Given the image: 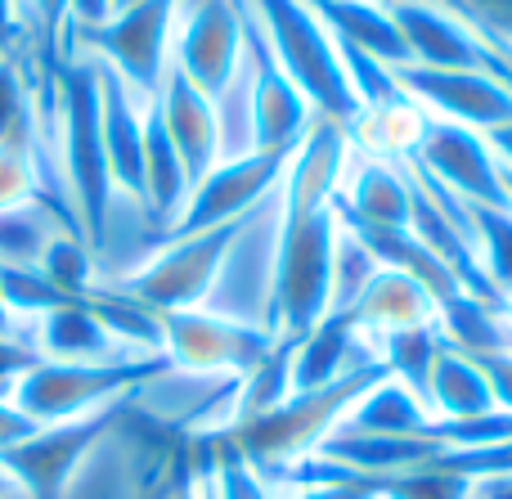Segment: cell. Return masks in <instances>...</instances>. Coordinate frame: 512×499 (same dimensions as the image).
<instances>
[{
    "instance_id": "6da1fadb",
    "label": "cell",
    "mask_w": 512,
    "mask_h": 499,
    "mask_svg": "<svg viewBox=\"0 0 512 499\" xmlns=\"http://www.w3.org/2000/svg\"><path fill=\"white\" fill-rule=\"evenodd\" d=\"M50 153L59 180L68 189V203L77 212V225L95 257L108 248V230H113V176H108L104 158V135H99V77L95 63L68 54L54 68V135Z\"/></svg>"
},
{
    "instance_id": "7a4b0ae2",
    "label": "cell",
    "mask_w": 512,
    "mask_h": 499,
    "mask_svg": "<svg viewBox=\"0 0 512 499\" xmlns=\"http://www.w3.org/2000/svg\"><path fill=\"white\" fill-rule=\"evenodd\" d=\"M248 9L261 23L270 54L292 77V86L310 99V108L319 117H328V122L351 126V117L360 113V99H355L351 81H346L337 36L315 14V5L310 0H248Z\"/></svg>"
},
{
    "instance_id": "3957f363",
    "label": "cell",
    "mask_w": 512,
    "mask_h": 499,
    "mask_svg": "<svg viewBox=\"0 0 512 499\" xmlns=\"http://www.w3.org/2000/svg\"><path fill=\"white\" fill-rule=\"evenodd\" d=\"M342 212H283L279 207V261H274V302L270 333L297 342L328 315L333 302V248Z\"/></svg>"
},
{
    "instance_id": "277c9868",
    "label": "cell",
    "mask_w": 512,
    "mask_h": 499,
    "mask_svg": "<svg viewBox=\"0 0 512 499\" xmlns=\"http://www.w3.org/2000/svg\"><path fill=\"white\" fill-rule=\"evenodd\" d=\"M239 225L243 221L198 230V234H167V239H158V248L149 257H140L117 279H108V288H117L122 297L140 302L153 315L194 311V306H203L212 297L216 275H221L225 257H230V243L239 234Z\"/></svg>"
},
{
    "instance_id": "5b68a950",
    "label": "cell",
    "mask_w": 512,
    "mask_h": 499,
    "mask_svg": "<svg viewBox=\"0 0 512 499\" xmlns=\"http://www.w3.org/2000/svg\"><path fill=\"white\" fill-rule=\"evenodd\" d=\"M171 369L167 356L144 360H113V365H63V360H36L14 387V405L32 423H63L86 419L108 405L131 401L140 387Z\"/></svg>"
},
{
    "instance_id": "8992f818",
    "label": "cell",
    "mask_w": 512,
    "mask_h": 499,
    "mask_svg": "<svg viewBox=\"0 0 512 499\" xmlns=\"http://www.w3.org/2000/svg\"><path fill=\"white\" fill-rule=\"evenodd\" d=\"M180 0H140V5L113 9L95 27H72L68 54L99 59L113 68L135 95L153 99L162 86V72L171 63V36H176Z\"/></svg>"
},
{
    "instance_id": "52a82bcc",
    "label": "cell",
    "mask_w": 512,
    "mask_h": 499,
    "mask_svg": "<svg viewBox=\"0 0 512 499\" xmlns=\"http://www.w3.org/2000/svg\"><path fill=\"white\" fill-rule=\"evenodd\" d=\"M131 405H135V396L122 405H108L99 414H86V419L41 423L23 446L0 459V473L9 477V486L23 499H63L68 486L77 482V473L86 468V459L104 446V437L117 428V419Z\"/></svg>"
},
{
    "instance_id": "ba28073f",
    "label": "cell",
    "mask_w": 512,
    "mask_h": 499,
    "mask_svg": "<svg viewBox=\"0 0 512 499\" xmlns=\"http://www.w3.org/2000/svg\"><path fill=\"white\" fill-rule=\"evenodd\" d=\"M158 320H162V356L180 374L243 378L274 347L270 329L234 320V315H221V311H207V306L171 311V315H158Z\"/></svg>"
},
{
    "instance_id": "9c48e42d",
    "label": "cell",
    "mask_w": 512,
    "mask_h": 499,
    "mask_svg": "<svg viewBox=\"0 0 512 499\" xmlns=\"http://www.w3.org/2000/svg\"><path fill=\"white\" fill-rule=\"evenodd\" d=\"M274 261H279V189L243 216L239 234L230 243L216 288L207 297V311L234 315L270 329V302H274Z\"/></svg>"
},
{
    "instance_id": "30bf717a",
    "label": "cell",
    "mask_w": 512,
    "mask_h": 499,
    "mask_svg": "<svg viewBox=\"0 0 512 499\" xmlns=\"http://www.w3.org/2000/svg\"><path fill=\"white\" fill-rule=\"evenodd\" d=\"M418 68H477L512 81V59L490 45V36L450 0H387Z\"/></svg>"
},
{
    "instance_id": "8fae6325",
    "label": "cell",
    "mask_w": 512,
    "mask_h": 499,
    "mask_svg": "<svg viewBox=\"0 0 512 499\" xmlns=\"http://www.w3.org/2000/svg\"><path fill=\"white\" fill-rule=\"evenodd\" d=\"M396 86L405 90L409 104H418L427 117L468 126V131L490 135L495 126L512 122V81L499 72L477 68H391Z\"/></svg>"
},
{
    "instance_id": "7c38bea8",
    "label": "cell",
    "mask_w": 512,
    "mask_h": 499,
    "mask_svg": "<svg viewBox=\"0 0 512 499\" xmlns=\"http://www.w3.org/2000/svg\"><path fill=\"white\" fill-rule=\"evenodd\" d=\"M414 171H423L427 180H436L441 189H450L454 198L472 207H508L504 194V167L490 153L486 135L468 131V126L441 122V117H427L423 135H418L414 149Z\"/></svg>"
},
{
    "instance_id": "4fadbf2b",
    "label": "cell",
    "mask_w": 512,
    "mask_h": 499,
    "mask_svg": "<svg viewBox=\"0 0 512 499\" xmlns=\"http://www.w3.org/2000/svg\"><path fill=\"white\" fill-rule=\"evenodd\" d=\"M243 36H248L252 54V135L256 153H274V158H292L297 144L306 140V131L315 126V108L310 99L292 86V77L279 68V59L270 54L261 36V23L252 18L248 0H243Z\"/></svg>"
},
{
    "instance_id": "5bb4252c",
    "label": "cell",
    "mask_w": 512,
    "mask_h": 499,
    "mask_svg": "<svg viewBox=\"0 0 512 499\" xmlns=\"http://www.w3.org/2000/svg\"><path fill=\"white\" fill-rule=\"evenodd\" d=\"M243 59V0H198L185 5L171 36V63L194 81L203 95L230 81Z\"/></svg>"
},
{
    "instance_id": "9a60e30c",
    "label": "cell",
    "mask_w": 512,
    "mask_h": 499,
    "mask_svg": "<svg viewBox=\"0 0 512 499\" xmlns=\"http://www.w3.org/2000/svg\"><path fill=\"white\" fill-rule=\"evenodd\" d=\"M283 162L274 153H248V158H230L216 162L194 189L189 203L180 212V221L171 225V234H198V230H216V225L243 221L252 207H261L265 198L279 189L283 180ZM167 239V234H162Z\"/></svg>"
},
{
    "instance_id": "2e32d148",
    "label": "cell",
    "mask_w": 512,
    "mask_h": 499,
    "mask_svg": "<svg viewBox=\"0 0 512 499\" xmlns=\"http://www.w3.org/2000/svg\"><path fill=\"white\" fill-rule=\"evenodd\" d=\"M90 63H95V77H99V135H104L113 194H117V203H131L144 212V104L149 99L135 95L99 59H90Z\"/></svg>"
},
{
    "instance_id": "e0dca14e",
    "label": "cell",
    "mask_w": 512,
    "mask_h": 499,
    "mask_svg": "<svg viewBox=\"0 0 512 499\" xmlns=\"http://www.w3.org/2000/svg\"><path fill=\"white\" fill-rule=\"evenodd\" d=\"M337 212L351 225H369V230H409V221H414V171H409V162L351 149Z\"/></svg>"
},
{
    "instance_id": "ac0fdd59",
    "label": "cell",
    "mask_w": 512,
    "mask_h": 499,
    "mask_svg": "<svg viewBox=\"0 0 512 499\" xmlns=\"http://www.w3.org/2000/svg\"><path fill=\"white\" fill-rule=\"evenodd\" d=\"M23 338L32 342V351L41 360H63V365H113V360H144L140 351H131L108 320L99 315V306L90 302H63L50 315L32 320L23 329Z\"/></svg>"
},
{
    "instance_id": "d6986e66",
    "label": "cell",
    "mask_w": 512,
    "mask_h": 499,
    "mask_svg": "<svg viewBox=\"0 0 512 499\" xmlns=\"http://www.w3.org/2000/svg\"><path fill=\"white\" fill-rule=\"evenodd\" d=\"M153 108H158V117H162V126H167L171 144H176L180 162H185L189 180L198 185V180L221 162V135H216L212 95H203L176 63H167L162 86H158V95H153Z\"/></svg>"
},
{
    "instance_id": "ffe728a7",
    "label": "cell",
    "mask_w": 512,
    "mask_h": 499,
    "mask_svg": "<svg viewBox=\"0 0 512 499\" xmlns=\"http://www.w3.org/2000/svg\"><path fill=\"white\" fill-rule=\"evenodd\" d=\"M351 315H355L360 338L373 347V342L391 338V333L432 329L441 306H436V297L427 293L414 275H405V270H396V266H382L378 275H373V284L360 293V302L351 306Z\"/></svg>"
},
{
    "instance_id": "44dd1931",
    "label": "cell",
    "mask_w": 512,
    "mask_h": 499,
    "mask_svg": "<svg viewBox=\"0 0 512 499\" xmlns=\"http://www.w3.org/2000/svg\"><path fill=\"white\" fill-rule=\"evenodd\" d=\"M342 45L378 59L382 68H409V45L387 0H310Z\"/></svg>"
},
{
    "instance_id": "7402d4cb",
    "label": "cell",
    "mask_w": 512,
    "mask_h": 499,
    "mask_svg": "<svg viewBox=\"0 0 512 499\" xmlns=\"http://www.w3.org/2000/svg\"><path fill=\"white\" fill-rule=\"evenodd\" d=\"M436 428L427 401L409 383L382 374L373 387H364L342 414L337 432H364V437H427ZM333 432V437H337Z\"/></svg>"
},
{
    "instance_id": "603a6c76",
    "label": "cell",
    "mask_w": 512,
    "mask_h": 499,
    "mask_svg": "<svg viewBox=\"0 0 512 499\" xmlns=\"http://www.w3.org/2000/svg\"><path fill=\"white\" fill-rule=\"evenodd\" d=\"M423 401H427V410H432V419H441V423L495 414V396H490V383H486V374H481V365L468 351L454 347V342H441V351H436L432 369H427V383H423Z\"/></svg>"
},
{
    "instance_id": "cb8c5ba5",
    "label": "cell",
    "mask_w": 512,
    "mask_h": 499,
    "mask_svg": "<svg viewBox=\"0 0 512 499\" xmlns=\"http://www.w3.org/2000/svg\"><path fill=\"white\" fill-rule=\"evenodd\" d=\"M81 234L77 216L63 212L50 198H36L23 207H5L0 212V266H41L45 248H50L59 234ZM86 239V234H81Z\"/></svg>"
},
{
    "instance_id": "d4e9b609",
    "label": "cell",
    "mask_w": 512,
    "mask_h": 499,
    "mask_svg": "<svg viewBox=\"0 0 512 499\" xmlns=\"http://www.w3.org/2000/svg\"><path fill=\"white\" fill-rule=\"evenodd\" d=\"M203 446L212 450V459H207L198 473H203L212 499H279L270 477H265L252 459H243L225 437H207Z\"/></svg>"
},
{
    "instance_id": "484cf974",
    "label": "cell",
    "mask_w": 512,
    "mask_h": 499,
    "mask_svg": "<svg viewBox=\"0 0 512 499\" xmlns=\"http://www.w3.org/2000/svg\"><path fill=\"white\" fill-rule=\"evenodd\" d=\"M36 198H50V203H59L63 212H72L68 189H63L59 171H54L50 162L0 149V212H5V207L36 203ZM72 216H77V212H72Z\"/></svg>"
},
{
    "instance_id": "4316f807",
    "label": "cell",
    "mask_w": 512,
    "mask_h": 499,
    "mask_svg": "<svg viewBox=\"0 0 512 499\" xmlns=\"http://www.w3.org/2000/svg\"><path fill=\"white\" fill-rule=\"evenodd\" d=\"M382 270L378 252L360 239V234L346 225H337V248H333V302H328V315H342L360 302V293L373 284V275Z\"/></svg>"
},
{
    "instance_id": "83f0119b",
    "label": "cell",
    "mask_w": 512,
    "mask_h": 499,
    "mask_svg": "<svg viewBox=\"0 0 512 499\" xmlns=\"http://www.w3.org/2000/svg\"><path fill=\"white\" fill-rule=\"evenodd\" d=\"M472 239H477V261L486 270L490 288L508 293L512 288V212L508 207H472Z\"/></svg>"
},
{
    "instance_id": "f1b7e54d",
    "label": "cell",
    "mask_w": 512,
    "mask_h": 499,
    "mask_svg": "<svg viewBox=\"0 0 512 499\" xmlns=\"http://www.w3.org/2000/svg\"><path fill=\"white\" fill-rule=\"evenodd\" d=\"M36 351L23 333H0V401H14V387L23 383V374L36 365Z\"/></svg>"
},
{
    "instance_id": "f546056e",
    "label": "cell",
    "mask_w": 512,
    "mask_h": 499,
    "mask_svg": "<svg viewBox=\"0 0 512 499\" xmlns=\"http://www.w3.org/2000/svg\"><path fill=\"white\" fill-rule=\"evenodd\" d=\"M481 365V374H486L490 383V396H495V410L512 414V347H499V351H481V356H472Z\"/></svg>"
},
{
    "instance_id": "4dcf8cb0",
    "label": "cell",
    "mask_w": 512,
    "mask_h": 499,
    "mask_svg": "<svg viewBox=\"0 0 512 499\" xmlns=\"http://www.w3.org/2000/svg\"><path fill=\"white\" fill-rule=\"evenodd\" d=\"M41 428V423H32L23 410H18L14 401H0V459L9 455V450H18L32 432Z\"/></svg>"
},
{
    "instance_id": "1f68e13d",
    "label": "cell",
    "mask_w": 512,
    "mask_h": 499,
    "mask_svg": "<svg viewBox=\"0 0 512 499\" xmlns=\"http://www.w3.org/2000/svg\"><path fill=\"white\" fill-rule=\"evenodd\" d=\"M162 499H207L203 495V473H198V468H180L176 482H171V491Z\"/></svg>"
},
{
    "instance_id": "d6a6232c",
    "label": "cell",
    "mask_w": 512,
    "mask_h": 499,
    "mask_svg": "<svg viewBox=\"0 0 512 499\" xmlns=\"http://www.w3.org/2000/svg\"><path fill=\"white\" fill-rule=\"evenodd\" d=\"M486 144H490V153H495V158H499V167L512 171V122L495 126V131L486 135Z\"/></svg>"
},
{
    "instance_id": "836d02e7",
    "label": "cell",
    "mask_w": 512,
    "mask_h": 499,
    "mask_svg": "<svg viewBox=\"0 0 512 499\" xmlns=\"http://www.w3.org/2000/svg\"><path fill=\"white\" fill-rule=\"evenodd\" d=\"M495 306H499V320H504V329L512 333V288H508V293H499Z\"/></svg>"
},
{
    "instance_id": "e575fe53",
    "label": "cell",
    "mask_w": 512,
    "mask_h": 499,
    "mask_svg": "<svg viewBox=\"0 0 512 499\" xmlns=\"http://www.w3.org/2000/svg\"><path fill=\"white\" fill-rule=\"evenodd\" d=\"M0 333H18V324L9 320V311H5V302H0Z\"/></svg>"
},
{
    "instance_id": "d590c367",
    "label": "cell",
    "mask_w": 512,
    "mask_h": 499,
    "mask_svg": "<svg viewBox=\"0 0 512 499\" xmlns=\"http://www.w3.org/2000/svg\"><path fill=\"white\" fill-rule=\"evenodd\" d=\"M5 495H18V491H14V486H9V477L0 473V499H5Z\"/></svg>"
},
{
    "instance_id": "8d00e7d4",
    "label": "cell",
    "mask_w": 512,
    "mask_h": 499,
    "mask_svg": "<svg viewBox=\"0 0 512 499\" xmlns=\"http://www.w3.org/2000/svg\"><path fill=\"white\" fill-rule=\"evenodd\" d=\"M504 194H508V212H512V171H504Z\"/></svg>"
},
{
    "instance_id": "74e56055",
    "label": "cell",
    "mask_w": 512,
    "mask_h": 499,
    "mask_svg": "<svg viewBox=\"0 0 512 499\" xmlns=\"http://www.w3.org/2000/svg\"><path fill=\"white\" fill-rule=\"evenodd\" d=\"M113 9H126V5H140V0H108Z\"/></svg>"
},
{
    "instance_id": "f35d334b",
    "label": "cell",
    "mask_w": 512,
    "mask_h": 499,
    "mask_svg": "<svg viewBox=\"0 0 512 499\" xmlns=\"http://www.w3.org/2000/svg\"><path fill=\"white\" fill-rule=\"evenodd\" d=\"M185 5H198V0H180V9H185Z\"/></svg>"
},
{
    "instance_id": "ab89813d",
    "label": "cell",
    "mask_w": 512,
    "mask_h": 499,
    "mask_svg": "<svg viewBox=\"0 0 512 499\" xmlns=\"http://www.w3.org/2000/svg\"><path fill=\"white\" fill-rule=\"evenodd\" d=\"M203 495H207V499H212V491H207V482H203Z\"/></svg>"
}]
</instances>
